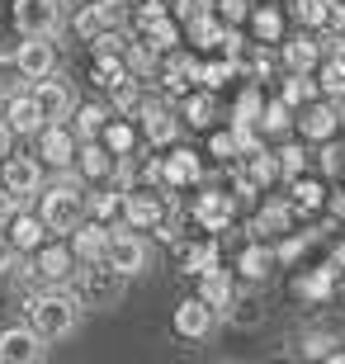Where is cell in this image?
Here are the masks:
<instances>
[{"label":"cell","instance_id":"11a10c76","mask_svg":"<svg viewBox=\"0 0 345 364\" xmlns=\"http://www.w3.org/2000/svg\"><path fill=\"white\" fill-rule=\"evenodd\" d=\"M331 208H336V213H345V189H341V194L331 199Z\"/></svg>","mask_w":345,"mask_h":364},{"label":"cell","instance_id":"ffe728a7","mask_svg":"<svg viewBox=\"0 0 345 364\" xmlns=\"http://www.w3.org/2000/svg\"><path fill=\"white\" fill-rule=\"evenodd\" d=\"M5 237H10V246L24 256V251H38L43 246V237H48V228H43V218H33V213H19L10 218V228H5Z\"/></svg>","mask_w":345,"mask_h":364},{"label":"cell","instance_id":"74e56055","mask_svg":"<svg viewBox=\"0 0 345 364\" xmlns=\"http://www.w3.org/2000/svg\"><path fill=\"white\" fill-rule=\"evenodd\" d=\"M327 10L331 0H293V19L303 28H327Z\"/></svg>","mask_w":345,"mask_h":364},{"label":"cell","instance_id":"f5cc1de1","mask_svg":"<svg viewBox=\"0 0 345 364\" xmlns=\"http://www.w3.org/2000/svg\"><path fill=\"white\" fill-rule=\"evenodd\" d=\"M218 10H223L227 19H232V24H237V19H246V0H223V5H218Z\"/></svg>","mask_w":345,"mask_h":364},{"label":"cell","instance_id":"f546056e","mask_svg":"<svg viewBox=\"0 0 345 364\" xmlns=\"http://www.w3.org/2000/svg\"><path fill=\"white\" fill-rule=\"evenodd\" d=\"M100 142H105L114 156H133L137 147V133H133V123H123V119H109L105 128H100Z\"/></svg>","mask_w":345,"mask_h":364},{"label":"cell","instance_id":"603a6c76","mask_svg":"<svg viewBox=\"0 0 345 364\" xmlns=\"http://www.w3.org/2000/svg\"><path fill=\"white\" fill-rule=\"evenodd\" d=\"M142 109V137L152 142V147H166V142H175V114L171 109H161V105H137Z\"/></svg>","mask_w":345,"mask_h":364},{"label":"cell","instance_id":"9c48e42d","mask_svg":"<svg viewBox=\"0 0 345 364\" xmlns=\"http://www.w3.org/2000/svg\"><path fill=\"white\" fill-rule=\"evenodd\" d=\"M62 24V0H14V28L33 38V33H53Z\"/></svg>","mask_w":345,"mask_h":364},{"label":"cell","instance_id":"d6986e66","mask_svg":"<svg viewBox=\"0 0 345 364\" xmlns=\"http://www.w3.org/2000/svg\"><path fill=\"white\" fill-rule=\"evenodd\" d=\"M232 213H237V199L232 194H199L194 199V223L208 228V232H223L232 223Z\"/></svg>","mask_w":345,"mask_h":364},{"label":"cell","instance_id":"f6af8a7d","mask_svg":"<svg viewBox=\"0 0 345 364\" xmlns=\"http://www.w3.org/2000/svg\"><path fill=\"white\" fill-rule=\"evenodd\" d=\"M260 105H265V100H260V90L251 85V90L237 100V119H232V123H255V119H260Z\"/></svg>","mask_w":345,"mask_h":364},{"label":"cell","instance_id":"ba28073f","mask_svg":"<svg viewBox=\"0 0 345 364\" xmlns=\"http://www.w3.org/2000/svg\"><path fill=\"white\" fill-rule=\"evenodd\" d=\"M38 156H43V166H57V171H67L71 161H76V133H71L67 123H43L38 133Z\"/></svg>","mask_w":345,"mask_h":364},{"label":"cell","instance_id":"6da1fadb","mask_svg":"<svg viewBox=\"0 0 345 364\" xmlns=\"http://www.w3.org/2000/svg\"><path fill=\"white\" fill-rule=\"evenodd\" d=\"M24 312H28V326H33L43 341H67L71 331H76V322H80V303H76V294H62L57 284H48L43 294L28 298Z\"/></svg>","mask_w":345,"mask_h":364},{"label":"cell","instance_id":"cb8c5ba5","mask_svg":"<svg viewBox=\"0 0 345 364\" xmlns=\"http://www.w3.org/2000/svg\"><path fill=\"white\" fill-rule=\"evenodd\" d=\"M142 38L156 48V53H171L180 43V28H175L171 14H156V10H142Z\"/></svg>","mask_w":345,"mask_h":364},{"label":"cell","instance_id":"e0dca14e","mask_svg":"<svg viewBox=\"0 0 345 364\" xmlns=\"http://www.w3.org/2000/svg\"><path fill=\"white\" fill-rule=\"evenodd\" d=\"M5 128H10V133H38L43 128V109H38V100H33V95H5Z\"/></svg>","mask_w":345,"mask_h":364},{"label":"cell","instance_id":"7bdbcfd3","mask_svg":"<svg viewBox=\"0 0 345 364\" xmlns=\"http://www.w3.org/2000/svg\"><path fill=\"white\" fill-rule=\"evenodd\" d=\"M232 76H237V62H232V57H223V62H208V67L199 71V81L208 85V90H223Z\"/></svg>","mask_w":345,"mask_h":364},{"label":"cell","instance_id":"4fadbf2b","mask_svg":"<svg viewBox=\"0 0 345 364\" xmlns=\"http://www.w3.org/2000/svg\"><path fill=\"white\" fill-rule=\"evenodd\" d=\"M33 100H38L43 109V123H67L71 119V109H76V100H71V90L62 81H53V76H43V81H33Z\"/></svg>","mask_w":345,"mask_h":364},{"label":"cell","instance_id":"d4e9b609","mask_svg":"<svg viewBox=\"0 0 345 364\" xmlns=\"http://www.w3.org/2000/svg\"><path fill=\"white\" fill-rule=\"evenodd\" d=\"M199 279H203L199 284V298L208 303V308H232V298H237V294H232V274L213 265V270L199 274Z\"/></svg>","mask_w":345,"mask_h":364},{"label":"cell","instance_id":"7a4b0ae2","mask_svg":"<svg viewBox=\"0 0 345 364\" xmlns=\"http://www.w3.org/2000/svg\"><path fill=\"white\" fill-rule=\"evenodd\" d=\"M123 279L128 274L114 270L109 260H80L76 265V303L80 308H114L123 298Z\"/></svg>","mask_w":345,"mask_h":364},{"label":"cell","instance_id":"f1b7e54d","mask_svg":"<svg viewBox=\"0 0 345 364\" xmlns=\"http://www.w3.org/2000/svg\"><path fill=\"white\" fill-rule=\"evenodd\" d=\"M289 109H303L317 100V81H312V71H289V81H284V95H279Z\"/></svg>","mask_w":345,"mask_h":364},{"label":"cell","instance_id":"277c9868","mask_svg":"<svg viewBox=\"0 0 345 364\" xmlns=\"http://www.w3.org/2000/svg\"><path fill=\"white\" fill-rule=\"evenodd\" d=\"M76 251H71V246H38V251H33V260H28V265H19V270L28 274V279L33 284H43V289H48V284H67L71 274H76Z\"/></svg>","mask_w":345,"mask_h":364},{"label":"cell","instance_id":"bcb514c9","mask_svg":"<svg viewBox=\"0 0 345 364\" xmlns=\"http://www.w3.org/2000/svg\"><path fill=\"white\" fill-rule=\"evenodd\" d=\"M331 279H336V270H317V274H307V279L298 284V289H303L307 298H317V303H322V298L331 294Z\"/></svg>","mask_w":345,"mask_h":364},{"label":"cell","instance_id":"3957f363","mask_svg":"<svg viewBox=\"0 0 345 364\" xmlns=\"http://www.w3.org/2000/svg\"><path fill=\"white\" fill-rule=\"evenodd\" d=\"M38 199H43V213L38 218H43V228H48V232H76V223L85 218V189L71 185V180L43 189Z\"/></svg>","mask_w":345,"mask_h":364},{"label":"cell","instance_id":"c3c4849f","mask_svg":"<svg viewBox=\"0 0 345 364\" xmlns=\"http://www.w3.org/2000/svg\"><path fill=\"white\" fill-rule=\"evenodd\" d=\"M322 171H327V176H345V151L327 142V147H322Z\"/></svg>","mask_w":345,"mask_h":364},{"label":"cell","instance_id":"680465c9","mask_svg":"<svg viewBox=\"0 0 345 364\" xmlns=\"http://www.w3.org/2000/svg\"><path fill=\"white\" fill-rule=\"evenodd\" d=\"M123 5H137V0H123Z\"/></svg>","mask_w":345,"mask_h":364},{"label":"cell","instance_id":"5bb4252c","mask_svg":"<svg viewBox=\"0 0 345 364\" xmlns=\"http://www.w3.org/2000/svg\"><path fill=\"white\" fill-rule=\"evenodd\" d=\"M213 317H218V308H208L203 298H185V303L175 308V331L185 341H203L213 331Z\"/></svg>","mask_w":345,"mask_h":364},{"label":"cell","instance_id":"5b68a950","mask_svg":"<svg viewBox=\"0 0 345 364\" xmlns=\"http://www.w3.org/2000/svg\"><path fill=\"white\" fill-rule=\"evenodd\" d=\"M0 185H5V194L38 199V189H43V161H38V156H5V161H0Z\"/></svg>","mask_w":345,"mask_h":364},{"label":"cell","instance_id":"4316f807","mask_svg":"<svg viewBox=\"0 0 345 364\" xmlns=\"http://www.w3.org/2000/svg\"><path fill=\"white\" fill-rule=\"evenodd\" d=\"M123 213V194L119 189H90L85 194V218H95V223H114V218Z\"/></svg>","mask_w":345,"mask_h":364},{"label":"cell","instance_id":"7dc6e473","mask_svg":"<svg viewBox=\"0 0 345 364\" xmlns=\"http://www.w3.org/2000/svg\"><path fill=\"white\" fill-rule=\"evenodd\" d=\"M19 81H24L19 62H14V57H0V95H14V90H19Z\"/></svg>","mask_w":345,"mask_h":364},{"label":"cell","instance_id":"d590c367","mask_svg":"<svg viewBox=\"0 0 345 364\" xmlns=\"http://www.w3.org/2000/svg\"><path fill=\"white\" fill-rule=\"evenodd\" d=\"M71 119H76L80 137H100V128L109 123V109L105 105H80V109H71Z\"/></svg>","mask_w":345,"mask_h":364},{"label":"cell","instance_id":"44dd1931","mask_svg":"<svg viewBox=\"0 0 345 364\" xmlns=\"http://www.w3.org/2000/svg\"><path fill=\"white\" fill-rule=\"evenodd\" d=\"M199 62L189 53H171L166 57V67H161V85H166V95H185L189 90V81H199Z\"/></svg>","mask_w":345,"mask_h":364},{"label":"cell","instance_id":"30bf717a","mask_svg":"<svg viewBox=\"0 0 345 364\" xmlns=\"http://www.w3.org/2000/svg\"><path fill=\"white\" fill-rule=\"evenodd\" d=\"M19 71H24V81H43V76H53L57 67V48H53V33H33V38L19 43V53H14Z\"/></svg>","mask_w":345,"mask_h":364},{"label":"cell","instance_id":"7402d4cb","mask_svg":"<svg viewBox=\"0 0 345 364\" xmlns=\"http://www.w3.org/2000/svg\"><path fill=\"white\" fill-rule=\"evenodd\" d=\"M161 180H166L171 189H185V185H194V180H199V156H194L189 147H175L171 156L161 161Z\"/></svg>","mask_w":345,"mask_h":364},{"label":"cell","instance_id":"2e32d148","mask_svg":"<svg viewBox=\"0 0 345 364\" xmlns=\"http://www.w3.org/2000/svg\"><path fill=\"white\" fill-rule=\"evenodd\" d=\"M114 161H119V156H114L100 137H80L76 166H80V176H85V180H95V185H100V180H109V176H114Z\"/></svg>","mask_w":345,"mask_h":364},{"label":"cell","instance_id":"60d3db41","mask_svg":"<svg viewBox=\"0 0 345 364\" xmlns=\"http://www.w3.org/2000/svg\"><path fill=\"white\" fill-rule=\"evenodd\" d=\"M255 128H260V133H284V128H289V105H284V100H275V105H260V119H255Z\"/></svg>","mask_w":345,"mask_h":364},{"label":"cell","instance_id":"52a82bcc","mask_svg":"<svg viewBox=\"0 0 345 364\" xmlns=\"http://www.w3.org/2000/svg\"><path fill=\"white\" fill-rule=\"evenodd\" d=\"M123 223H128V228H161V223H166V199H161L156 189L133 185L123 194Z\"/></svg>","mask_w":345,"mask_h":364},{"label":"cell","instance_id":"4dcf8cb0","mask_svg":"<svg viewBox=\"0 0 345 364\" xmlns=\"http://www.w3.org/2000/svg\"><path fill=\"white\" fill-rule=\"evenodd\" d=\"M322 203H327V189H322V180L293 176V213H312V208H322Z\"/></svg>","mask_w":345,"mask_h":364},{"label":"cell","instance_id":"f907efd6","mask_svg":"<svg viewBox=\"0 0 345 364\" xmlns=\"http://www.w3.org/2000/svg\"><path fill=\"white\" fill-rule=\"evenodd\" d=\"M213 156H223V161H232V156H237V142H232V133H218V137H213Z\"/></svg>","mask_w":345,"mask_h":364},{"label":"cell","instance_id":"ac0fdd59","mask_svg":"<svg viewBox=\"0 0 345 364\" xmlns=\"http://www.w3.org/2000/svg\"><path fill=\"white\" fill-rule=\"evenodd\" d=\"M71 251H76V260H105L109 228H105V223H95V218H80L76 232H71Z\"/></svg>","mask_w":345,"mask_h":364},{"label":"cell","instance_id":"db71d44e","mask_svg":"<svg viewBox=\"0 0 345 364\" xmlns=\"http://www.w3.org/2000/svg\"><path fill=\"white\" fill-rule=\"evenodd\" d=\"M147 10H156V14H175V0H152Z\"/></svg>","mask_w":345,"mask_h":364},{"label":"cell","instance_id":"e575fe53","mask_svg":"<svg viewBox=\"0 0 345 364\" xmlns=\"http://www.w3.org/2000/svg\"><path fill=\"white\" fill-rule=\"evenodd\" d=\"M189 38H194V48H223V38H227V28L218 24V19H208V14H203V19H189Z\"/></svg>","mask_w":345,"mask_h":364},{"label":"cell","instance_id":"8d00e7d4","mask_svg":"<svg viewBox=\"0 0 345 364\" xmlns=\"http://www.w3.org/2000/svg\"><path fill=\"white\" fill-rule=\"evenodd\" d=\"M185 119L194 123V128H208V119H213V90L208 85H203L199 95L185 90Z\"/></svg>","mask_w":345,"mask_h":364},{"label":"cell","instance_id":"8992f818","mask_svg":"<svg viewBox=\"0 0 345 364\" xmlns=\"http://www.w3.org/2000/svg\"><path fill=\"white\" fill-rule=\"evenodd\" d=\"M43 350H48V341H43L28 322L0 331V364H38Z\"/></svg>","mask_w":345,"mask_h":364},{"label":"cell","instance_id":"836d02e7","mask_svg":"<svg viewBox=\"0 0 345 364\" xmlns=\"http://www.w3.org/2000/svg\"><path fill=\"white\" fill-rule=\"evenodd\" d=\"M109 100H114L119 114H133V109L142 105V95H137V76H128V71L114 76V81H109Z\"/></svg>","mask_w":345,"mask_h":364},{"label":"cell","instance_id":"8fae6325","mask_svg":"<svg viewBox=\"0 0 345 364\" xmlns=\"http://www.w3.org/2000/svg\"><path fill=\"white\" fill-rule=\"evenodd\" d=\"M123 14H128V5H123V0H95V5H85L71 24H76L80 38L90 43V38H100L105 28H123Z\"/></svg>","mask_w":345,"mask_h":364},{"label":"cell","instance_id":"9a60e30c","mask_svg":"<svg viewBox=\"0 0 345 364\" xmlns=\"http://www.w3.org/2000/svg\"><path fill=\"white\" fill-rule=\"evenodd\" d=\"M336 128H341V109L336 105H303V114H298V133L307 142H331Z\"/></svg>","mask_w":345,"mask_h":364},{"label":"cell","instance_id":"6f0895ef","mask_svg":"<svg viewBox=\"0 0 345 364\" xmlns=\"http://www.w3.org/2000/svg\"><path fill=\"white\" fill-rule=\"evenodd\" d=\"M0 128H5V100H0Z\"/></svg>","mask_w":345,"mask_h":364},{"label":"cell","instance_id":"484cf974","mask_svg":"<svg viewBox=\"0 0 345 364\" xmlns=\"http://www.w3.org/2000/svg\"><path fill=\"white\" fill-rule=\"evenodd\" d=\"M156 62H161V53L147 38L123 48V67H128V76H137V81H142V76H156Z\"/></svg>","mask_w":345,"mask_h":364},{"label":"cell","instance_id":"d6a6232c","mask_svg":"<svg viewBox=\"0 0 345 364\" xmlns=\"http://www.w3.org/2000/svg\"><path fill=\"white\" fill-rule=\"evenodd\" d=\"M317 90H327L331 100H345V57L331 53L322 62V76H317Z\"/></svg>","mask_w":345,"mask_h":364},{"label":"cell","instance_id":"83f0119b","mask_svg":"<svg viewBox=\"0 0 345 364\" xmlns=\"http://www.w3.org/2000/svg\"><path fill=\"white\" fill-rule=\"evenodd\" d=\"M322 57V43L307 38V33H298V38L284 43V62H289V71H312Z\"/></svg>","mask_w":345,"mask_h":364},{"label":"cell","instance_id":"816d5d0a","mask_svg":"<svg viewBox=\"0 0 345 364\" xmlns=\"http://www.w3.org/2000/svg\"><path fill=\"white\" fill-rule=\"evenodd\" d=\"M14 260H19V251H14V246H10V237L0 232V274H5V270H14Z\"/></svg>","mask_w":345,"mask_h":364},{"label":"cell","instance_id":"7c38bea8","mask_svg":"<svg viewBox=\"0 0 345 364\" xmlns=\"http://www.w3.org/2000/svg\"><path fill=\"white\" fill-rule=\"evenodd\" d=\"M105 260L114 265V270H123V274H142L147 270V242H142V237H133V232H114V228H109Z\"/></svg>","mask_w":345,"mask_h":364},{"label":"cell","instance_id":"681fc988","mask_svg":"<svg viewBox=\"0 0 345 364\" xmlns=\"http://www.w3.org/2000/svg\"><path fill=\"white\" fill-rule=\"evenodd\" d=\"M331 346H336L331 336H307V341H303V355H312V360H327V355H331Z\"/></svg>","mask_w":345,"mask_h":364},{"label":"cell","instance_id":"9f6ffc18","mask_svg":"<svg viewBox=\"0 0 345 364\" xmlns=\"http://www.w3.org/2000/svg\"><path fill=\"white\" fill-rule=\"evenodd\" d=\"M336 265H345V246H341V251H336Z\"/></svg>","mask_w":345,"mask_h":364},{"label":"cell","instance_id":"ab89813d","mask_svg":"<svg viewBox=\"0 0 345 364\" xmlns=\"http://www.w3.org/2000/svg\"><path fill=\"white\" fill-rule=\"evenodd\" d=\"M213 265H218V242L189 246V256H185V270H189V274H208Z\"/></svg>","mask_w":345,"mask_h":364},{"label":"cell","instance_id":"f35d334b","mask_svg":"<svg viewBox=\"0 0 345 364\" xmlns=\"http://www.w3.org/2000/svg\"><path fill=\"white\" fill-rule=\"evenodd\" d=\"M270 265H275L270 246H246V251H241V274H246V279H265Z\"/></svg>","mask_w":345,"mask_h":364},{"label":"cell","instance_id":"1f68e13d","mask_svg":"<svg viewBox=\"0 0 345 364\" xmlns=\"http://www.w3.org/2000/svg\"><path fill=\"white\" fill-rule=\"evenodd\" d=\"M289 218H293V203H265L260 218H255V232L260 237H279V232H289Z\"/></svg>","mask_w":345,"mask_h":364},{"label":"cell","instance_id":"b9f144b4","mask_svg":"<svg viewBox=\"0 0 345 364\" xmlns=\"http://www.w3.org/2000/svg\"><path fill=\"white\" fill-rule=\"evenodd\" d=\"M251 24H255V43H279V28H284L279 10H255Z\"/></svg>","mask_w":345,"mask_h":364},{"label":"cell","instance_id":"ee69618b","mask_svg":"<svg viewBox=\"0 0 345 364\" xmlns=\"http://www.w3.org/2000/svg\"><path fill=\"white\" fill-rule=\"evenodd\" d=\"M275 156H279V176H303V166H307V151L303 147H298V142H289V147H284V151H275Z\"/></svg>","mask_w":345,"mask_h":364}]
</instances>
